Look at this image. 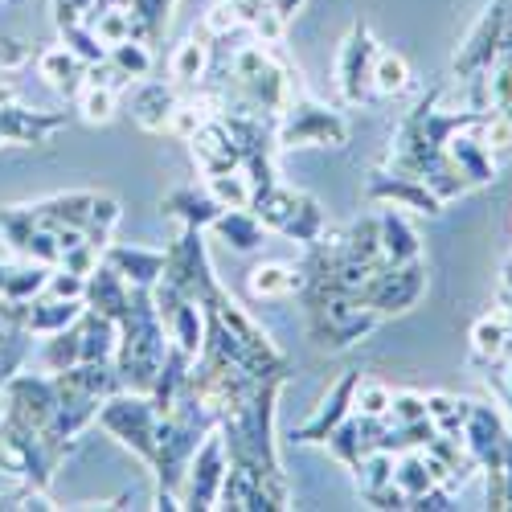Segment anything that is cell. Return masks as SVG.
<instances>
[{
	"label": "cell",
	"mask_w": 512,
	"mask_h": 512,
	"mask_svg": "<svg viewBox=\"0 0 512 512\" xmlns=\"http://www.w3.org/2000/svg\"><path fill=\"white\" fill-rule=\"evenodd\" d=\"M213 230H218V238L226 242V246H234V250H259L263 246V234H267V226L254 218L250 209H222L218 213V222H213Z\"/></svg>",
	"instance_id": "cell-24"
},
{
	"label": "cell",
	"mask_w": 512,
	"mask_h": 512,
	"mask_svg": "<svg viewBox=\"0 0 512 512\" xmlns=\"http://www.w3.org/2000/svg\"><path fill=\"white\" fill-rule=\"evenodd\" d=\"M246 25H250V37L259 41V46H279L283 41V17L271 9V5H263V9H254L250 17H246Z\"/></svg>",
	"instance_id": "cell-40"
},
{
	"label": "cell",
	"mask_w": 512,
	"mask_h": 512,
	"mask_svg": "<svg viewBox=\"0 0 512 512\" xmlns=\"http://www.w3.org/2000/svg\"><path fill=\"white\" fill-rule=\"evenodd\" d=\"M246 287H250L254 300H283V295L304 291V271H295L287 263H263V267L250 271Z\"/></svg>",
	"instance_id": "cell-23"
},
{
	"label": "cell",
	"mask_w": 512,
	"mask_h": 512,
	"mask_svg": "<svg viewBox=\"0 0 512 512\" xmlns=\"http://www.w3.org/2000/svg\"><path fill=\"white\" fill-rule=\"evenodd\" d=\"M504 33H508V0H492V5L484 9V17L476 21V29L467 33V41L459 46L455 62H451L455 78L467 82V78H476V74H488L492 62H496V54H500Z\"/></svg>",
	"instance_id": "cell-6"
},
{
	"label": "cell",
	"mask_w": 512,
	"mask_h": 512,
	"mask_svg": "<svg viewBox=\"0 0 512 512\" xmlns=\"http://www.w3.org/2000/svg\"><path fill=\"white\" fill-rule=\"evenodd\" d=\"M46 295H58V300H82V295H87V275H74V271L58 267V271H50Z\"/></svg>",
	"instance_id": "cell-45"
},
{
	"label": "cell",
	"mask_w": 512,
	"mask_h": 512,
	"mask_svg": "<svg viewBox=\"0 0 512 512\" xmlns=\"http://www.w3.org/2000/svg\"><path fill=\"white\" fill-rule=\"evenodd\" d=\"M99 263H103V250H95L87 238H82L78 246L62 250V263H58V267H66V271H74V275H91Z\"/></svg>",
	"instance_id": "cell-44"
},
{
	"label": "cell",
	"mask_w": 512,
	"mask_h": 512,
	"mask_svg": "<svg viewBox=\"0 0 512 512\" xmlns=\"http://www.w3.org/2000/svg\"><path fill=\"white\" fill-rule=\"evenodd\" d=\"M168 70H173V78L177 82H201L205 78V70H209V41L205 37H189V41H181L177 46V54H173V62H168Z\"/></svg>",
	"instance_id": "cell-27"
},
{
	"label": "cell",
	"mask_w": 512,
	"mask_h": 512,
	"mask_svg": "<svg viewBox=\"0 0 512 512\" xmlns=\"http://www.w3.org/2000/svg\"><path fill=\"white\" fill-rule=\"evenodd\" d=\"M87 312V300H58V295H46V300L25 304V332L33 336H54L70 324H78V316Z\"/></svg>",
	"instance_id": "cell-16"
},
{
	"label": "cell",
	"mask_w": 512,
	"mask_h": 512,
	"mask_svg": "<svg viewBox=\"0 0 512 512\" xmlns=\"http://www.w3.org/2000/svg\"><path fill=\"white\" fill-rule=\"evenodd\" d=\"M41 361H46L50 373H62V369H74L82 361V336H78V324L54 332L46 340V353H41Z\"/></svg>",
	"instance_id": "cell-30"
},
{
	"label": "cell",
	"mask_w": 512,
	"mask_h": 512,
	"mask_svg": "<svg viewBox=\"0 0 512 512\" xmlns=\"http://www.w3.org/2000/svg\"><path fill=\"white\" fill-rule=\"evenodd\" d=\"M357 381H361V369H349L345 377L336 381V386L324 394V402H320V410L295 431V439L300 443H324L340 422H345L349 414H353V394H357Z\"/></svg>",
	"instance_id": "cell-10"
},
{
	"label": "cell",
	"mask_w": 512,
	"mask_h": 512,
	"mask_svg": "<svg viewBox=\"0 0 512 512\" xmlns=\"http://www.w3.org/2000/svg\"><path fill=\"white\" fill-rule=\"evenodd\" d=\"M300 201H304V193H295V189H287V185H267V189H250V213L259 218L267 230H287V222L295 218V209H300Z\"/></svg>",
	"instance_id": "cell-19"
},
{
	"label": "cell",
	"mask_w": 512,
	"mask_h": 512,
	"mask_svg": "<svg viewBox=\"0 0 512 512\" xmlns=\"http://www.w3.org/2000/svg\"><path fill=\"white\" fill-rule=\"evenodd\" d=\"M205 189L209 197L218 201L222 209H250V181L242 168H234V173H218V177H205Z\"/></svg>",
	"instance_id": "cell-32"
},
{
	"label": "cell",
	"mask_w": 512,
	"mask_h": 512,
	"mask_svg": "<svg viewBox=\"0 0 512 512\" xmlns=\"http://www.w3.org/2000/svg\"><path fill=\"white\" fill-rule=\"evenodd\" d=\"M0 402H5V426H25V431H41L54 410H58V386L46 377L17 373L0 386Z\"/></svg>",
	"instance_id": "cell-5"
},
{
	"label": "cell",
	"mask_w": 512,
	"mask_h": 512,
	"mask_svg": "<svg viewBox=\"0 0 512 512\" xmlns=\"http://www.w3.org/2000/svg\"><path fill=\"white\" fill-rule=\"evenodd\" d=\"M504 418L484 406V402H472V414L463 422V443L472 451V459L484 467V472H496L500 467V447H504Z\"/></svg>",
	"instance_id": "cell-11"
},
{
	"label": "cell",
	"mask_w": 512,
	"mask_h": 512,
	"mask_svg": "<svg viewBox=\"0 0 512 512\" xmlns=\"http://www.w3.org/2000/svg\"><path fill=\"white\" fill-rule=\"evenodd\" d=\"M0 230H5V238L13 242V250L25 254L33 230H37V218H33V209H0Z\"/></svg>",
	"instance_id": "cell-38"
},
{
	"label": "cell",
	"mask_w": 512,
	"mask_h": 512,
	"mask_svg": "<svg viewBox=\"0 0 512 512\" xmlns=\"http://www.w3.org/2000/svg\"><path fill=\"white\" fill-rule=\"evenodd\" d=\"M115 222H119V201L95 193V205H91L87 226H82V238H87L95 250H107V246H111V230H115Z\"/></svg>",
	"instance_id": "cell-31"
},
{
	"label": "cell",
	"mask_w": 512,
	"mask_h": 512,
	"mask_svg": "<svg viewBox=\"0 0 512 512\" xmlns=\"http://www.w3.org/2000/svg\"><path fill=\"white\" fill-rule=\"evenodd\" d=\"M164 283H173L185 300L193 304H213L218 295L226 291L218 279H213V267H209V254H205V242H201V230H181V238L164 250Z\"/></svg>",
	"instance_id": "cell-1"
},
{
	"label": "cell",
	"mask_w": 512,
	"mask_h": 512,
	"mask_svg": "<svg viewBox=\"0 0 512 512\" xmlns=\"http://www.w3.org/2000/svg\"><path fill=\"white\" fill-rule=\"evenodd\" d=\"M107 58H111L127 78H148V74H152V50L144 46V41H136V37L107 46Z\"/></svg>",
	"instance_id": "cell-33"
},
{
	"label": "cell",
	"mask_w": 512,
	"mask_h": 512,
	"mask_svg": "<svg viewBox=\"0 0 512 512\" xmlns=\"http://www.w3.org/2000/svg\"><path fill=\"white\" fill-rule=\"evenodd\" d=\"M377 234H381V254H386L394 267L422 259V238H418V230L402 218L398 209L377 213Z\"/></svg>",
	"instance_id": "cell-17"
},
{
	"label": "cell",
	"mask_w": 512,
	"mask_h": 512,
	"mask_svg": "<svg viewBox=\"0 0 512 512\" xmlns=\"http://www.w3.org/2000/svg\"><path fill=\"white\" fill-rule=\"evenodd\" d=\"M91 205H95V193H62V197H50L33 209V218L46 226V230H58V226H74L82 230L91 218Z\"/></svg>",
	"instance_id": "cell-22"
},
{
	"label": "cell",
	"mask_w": 512,
	"mask_h": 512,
	"mask_svg": "<svg viewBox=\"0 0 512 512\" xmlns=\"http://www.w3.org/2000/svg\"><path fill=\"white\" fill-rule=\"evenodd\" d=\"M87 308L91 312H103V316H111V320H119L123 312H127V304H132V283H127L115 267H107V263H99L91 275H87Z\"/></svg>",
	"instance_id": "cell-13"
},
{
	"label": "cell",
	"mask_w": 512,
	"mask_h": 512,
	"mask_svg": "<svg viewBox=\"0 0 512 512\" xmlns=\"http://www.w3.org/2000/svg\"><path fill=\"white\" fill-rule=\"evenodd\" d=\"M37 74L50 82L54 91H62V95H78L82 87H87V62H82L70 46H54V50H46L37 58Z\"/></svg>",
	"instance_id": "cell-20"
},
{
	"label": "cell",
	"mask_w": 512,
	"mask_h": 512,
	"mask_svg": "<svg viewBox=\"0 0 512 512\" xmlns=\"http://www.w3.org/2000/svg\"><path fill=\"white\" fill-rule=\"evenodd\" d=\"M50 271H54V267H46V263H33V267H21V271H5L0 300H9V304H33L37 295H46Z\"/></svg>",
	"instance_id": "cell-25"
},
{
	"label": "cell",
	"mask_w": 512,
	"mask_h": 512,
	"mask_svg": "<svg viewBox=\"0 0 512 512\" xmlns=\"http://www.w3.org/2000/svg\"><path fill=\"white\" fill-rule=\"evenodd\" d=\"M78 107H82V115H87L91 123H107L115 115V91H107V87H82L78 91Z\"/></svg>",
	"instance_id": "cell-42"
},
{
	"label": "cell",
	"mask_w": 512,
	"mask_h": 512,
	"mask_svg": "<svg viewBox=\"0 0 512 512\" xmlns=\"http://www.w3.org/2000/svg\"><path fill=\"white\" fill-rule=\"evenodd\" d=\"M164 213H168V218H177L181 226H189V230H205V226L218 222L222 205L209 197V189H205V193H197L193 185H185V189H177V193H168Z\"/></svg>",
	"instance_id": "cell-21"
},
{
	"label": "cell",
	"mask_w": 512,
	"mask_h": 512,
	"mask_svg": "<svg viewBox=\"0 0 512 512\" xmlns=\"http://www.w3.org/2000/svg\"><path fill=\"white\" fill-rule=\"evenodd\" d=\"M209 115H218V103H213V99H189V103H177L173 119H168V132L181 136V140H189Z\"/></svg>",
	"instance_id": "cell-34"
},
{
	"label": "cell",
	"mask_w": 512,
	"mask_h": 512,
	"mask_svg": "<svg viewBox=\"0 0 512 512\" xmlns=\"http://www.w3.org/2000/svg\"><path fill=\"white\" fill-rule=\"evenodd\" d=\"M300 5H304V0H271V9H275V13L283 17V21H287V17L295 13V9H300Z\"/></svg>",
	"instance_id": "cell-48"
},
{
	"label": "cell",
	"mask_w": 512,
	"mask_h": 512,
	"mask_svg": "<svg viewBox=\"0 0 512 512\" xmlns=\"http://www.w3.org/2000/svg\"><path fill=\"white\" fill-rule=\"evenodd\" d=\"M390 390L381 386V381H357V394H353V410L357 414H365V418H386V410H390Z\"/></svg>",
	"instance_id": "cell-37"
},
{
	"label": "cell",
	"mask_w": 512,
	"mask_h": 512,
	"mask_svg": "<svg viewBox=\"0 0 512 512\" xmlns=\"http://www.w3.org/2000/svg\"><path fill=\"white\" fill-rule=\"evenodd\" d=\"M369 201H381V205H394V209H414V213H443V197L418 181V177H406V173H394V168H386V173H373L369 185H365Z\"/></svg>",
	"instance_id": "cell-9"
},
{
	"label": "cell",
	"mask_w": 512,
	"mask_h": 512,
	"mask_svg": "<svg viewBox=\"0 0 512 512\" xmlns=\"http://www.w3.org/2000/svg\"><path fill=\"white\" fill-rule=\"evenodd\" d=\"M345 140H349L345 115L316 99L287 103L275 127V148H340Z\"/></svg>",
	"instance_id": "cell-2"
},
{
	"label": "cell",
	"mask_w": 512,
	"mask_h": 512,
	"mask_svg": "<svg viewBox=\"0 0 512 512\" xmlns=\"http://www.w3.org/2000/svg\"><path fill=\"white\" fill-rule=\"evenodd\" d=\"M480 140L488 144V152L492 156H512V119L504 115V111H492L484 123H480Z\"/></svg>",
	"instance_id": "cell-41"
},
{
	"label": "cell",
	"mask_w": 512,
	"mask_h": 512,
	"mask_svg": "<svg viewBox=\"0 0 512 512\" xmlns=\"http://www.w3.org/2000/svg\"><path fill=\"white\" fill-rule=\"evenodd\" d=\"M422 418H426V398L422 394H394L390 398V410H386L390 426H406V422H422Z\"/></svg>",
	"instance_id": "cell-43"
},
{
	"label": "cell",
	"mask_w": 512,
	"mask_h": 512,
	"mask_svg": "<svg viewBox=\"0 0 512 512\" xmlns=\"http://www.w3.org/2000/svg\"><path fill=\"white\" fill-rule=\"evenodd\" d=\"M62 123H66V115L25 111V107L9 103V107H0V140H13V144H41V140H50Z\"/></svg>",
	"instance_id": "cell-14"
},
{
	"label": "cell",
	"mask_w": 512,
	"mask_h": 512,
	"mask_svg": "<svg viewBox=\"0 0 512 512\" xmlns=\"http://www.w3.org/2000/svg\"><path fill=\"white\" fill-rule=\"evenodd\" d=\"M189 148H193V160L205 177H218V173H234V168H242V152H238V140L234 132L226 127L222 111L209 115L197 132L189 136Z\"/></svg>",
	"instance_id": "cell-8"
},
{
	"label": "cell",
	"mask_w": 512,
	"mask_h": 512,
	"mask_svg": "<svg viewBox=\"0 0 512 512\" xmlns=\"http://www.w3.org/2000/svg\"><path fill=\"white\" fill-rule=\"evenodd\" d=\"M504 320H508V328H512V295H508V312H504Z\"/></svg>",
	"instance_id": "cell-51"
},
{
	"label": "cell",
	"mask_w": 512,
	"mask_h": 512,
	"mask_svg": "<svg viewBox=\"0 0 512 512\" xmlns=\"http://www.w3.org/2000/svg\"><path fill=\"white\" fill-rule=\"evenodd\" d=\"M447 160L459 168V177L467 185H492L496 181V156L480 136H472V127H463L447 140Z\"/></svg>",
	"instance_id": "cell-12"
},
{
	"label": "cell",
	"mask_w": 512,
	"mask_h": 512,
	"mask_svg": "<svg viewBox=\"0 0 512 512\" xmlns=\"http://www.w3.org/2000/svg\"><path fill=\"white\" fill-rule=\"evenodd\" d=\"M9 103H17V87L13 82H0V107H9Z\"/></svg>",
	"instance_id": "cell-49"
},
{
	"label": "cell",
	"mask_w": 512,
	"mask_h": 512,
	"mask_svg": "<svg viewBox=\"0 0 512 512\" xmlns=\"http://www.w3.org/2000/svg\"><path fill=\"white\" fill-rule=\"evenodd\" d=\"M508 340H512V328H508L504 316H484V320L472 324V349H476V357L488 361V365L504 357Z\"/></svg>",
	"instance_id": "cell-26"
},
{
	"label": "cell",
	"mask_w": 512,
	"mask_h": 512,
	"mask_svg": "<svg viewBox=\"0 0 512 512\" xmlns=\"http://www.w3.org/2000/svg\"><path fill=\"white\" fill-rule=\"evenodd\" d=\"M91 29L99 33L103 46H115V41H127V37H132V17H127V9L111 5V9H103V13L91 21Z\"/></svg>",
	"instance_id": "cell-39"
},
{
	"label": "cell",
	"mask_w": 512,
	"mask_h": 512,
	"mask_svg": "<svg viewBox=\"0 0 512 512\" xmlns=\"http://www.w3.org/2000/svg\"><path fill=\"white\" fill-rule=\"evenodd\" d=\"M410 87V62L394 50H377L373 58V91L377 95H402Z\"/></svg>",
	"instance_id": "cell-28"
},
{
	"label": "cell",
	"mask_w": 512,
	"mask_h": 512,
	"mask_svg": "<svg viewBox=\"0 0 512 512\" xmlns=\"http://www.w3.org/2000/svg\"><path fill=\"white\" fill-rule=\"evenodd\" d=\"M242 9H263V5H271V0H238Z\"/></svg>",
	"instance_id": "cell-50"
},
{
	"label": "cell",
	"mask_w": 512,
	"mask_h": 512,
	"mask_svg": "<svg viewBox=\"0 0 512 512\" xmlns=\"http://www.w3.org/2000/svg\"><path fill=\"white\" fill-rule=\"evenodd\" d=\"M103 263L115 267L132 287H156L164 275V254L160 250H140V246H107Z\"/></svg>",
	"instance_id": "cell-15"
},
{
	"label": "cell",
	"mask_w": 512,
	"mask_h": 512,
	"mask_svg": "<svg viewBox=\"0 0 512 512\" xmlns=\"http://www.w3.org/2000/svg\"><path fill=\"white\" fill-rule=\"evenodd\" d=\"M472 414V402H459L451 394H426V418L435 422L443 435H463V422Z\"/></svg>",
	"instance_id": "cell-29"
},
{
	"label": "cell",
	"mask_w": 512,
	"mask_h": 512,
	"mask_svg": "<svg viewBox=\"0 0 512 512\" xmlns=\"http://www.w3.org/2000/svg\"><path fill=\"white\" fill-rule=\"evenodd\" d=\"M242 25V9H238V0H222V5H213L201 21V29H193L197 37L213 41V37H222V33H234Z\"/></svg>",
	"instance_id": "cell-35"
},
{
	"label": "cell",
	"mask_w": 512,
	"mask_h": 512,
	"mask_svg": "<svg viewBox=\"0 0 512 512\" xmlns=\"http://www.w3.org/2000/svg\"><path fill=\"white\" fill-rule=\"evenodd\" d=\"M226 467H230V451H226L222 431L213 426L189 459V472H185V484H181V508H218Z\"/></svg>",
	"instance_id": "cell-4"
},
{
	"label": "cell",
	"mask_w": 512,
	"mask_h": 512,
	"mask_svg": "<svg viewBox=\"0 0 512 512\" xmlns=\"http://www.w3.org/2000/svg\"><path fill=\"white\" fill-rule=\"evenodd\" d=\"M177 91L164 87V82H144V87L132 95V119L144 127V132H168V119L177 111Z\"/></svg>",
	"instance_id": "cell-18"
},
{
	"label": "cell",
	"mask_w": 512,
	"mask_h": 512,
	"mask_svg": "<svg viewBox=\"0 0 512 512\" xmlns=\"http://www.w3.org/2000/svg\"><path fill=\"white\" fill-rule=\"evenodd\" d=\"M504 115H508V119H512V103H508V107H504Z\"/></svg>",
	"instance_id": "cell-52"
},
{
	"label": "cell",
	"mask_w": 512,
	"mask_h": 512,
	"mask_svg": "<svg viewBox=\"0 0 512 512\" xmlns=\"http://www.w3.org/2000/svg\"><path fill=\"white\" fill-rule=\"evenodd\" d=\"M500 472H504V508H512V431L504 435L500 447Z\"/></svg>",
	"instance_id": "cell-47"
},
{
	"label": "cell",
	"mask_w": 512,
	"mask_h": 512,
	"mask_svg": "<svg viewBox=\"0 0 512 512\" xmlns=\"http://www.w3.org/2000/svg\"><path fill=\"white\" fill-rule=\"evenodd\" d=\"M62 37H66V46H70L82 62H87V66L107 58V46L99 41V33H95L91 25H66V29H62Z\"/></svg>",
	"instance_id": "cell-36"
},
{
	"label": "cell",
	"mask_w": 512,
	"mask_h": 512,
	"mask_svg": "<svg viewBox=\"0 0 512 512\" xmlns=\"http://www.w3.org/2000/svg\"><path fill=\"white\" fill-rule=\"evenodd\" d=\"M99 422L107 426V431H111L123 447H132V451L152 467L160 410H156V402H152L148 394H111V398H103Z\"/></svg>",
	"instance_id": "cell-3"
},
{
	"label": "cell",
	"mask_w": 512,
	"mask_h": 512,
	"mask_svg": "<svg viewBox=\"0 0 512 512\" xmlns=\"http://www.w3.org/2000/svg\"><path fill=\"white\" fill-rule=\"evenodd\" d=\"M29 62V46L21 37H0V70H17Z\"/></svg>",
	"instance_id": "cell-46"
},
{
	"label": "cell",
	"mask_w": 512,
	"mask_h": 512,
	"mask_svg": "<svg viewBox=\"0 0 512 512\" xmlns=\"http://www.w3.org/2000/svg\"><path fill=\"white\" fill-rule=\"evenodd\" d=\"M373 58H377V41L369 33L365 21H357L340 46V58H336V87H340V99L345 103H365L369 91H373Z\"/></svg>",
	"instance_id": "cell-7"
}]
</instances>
